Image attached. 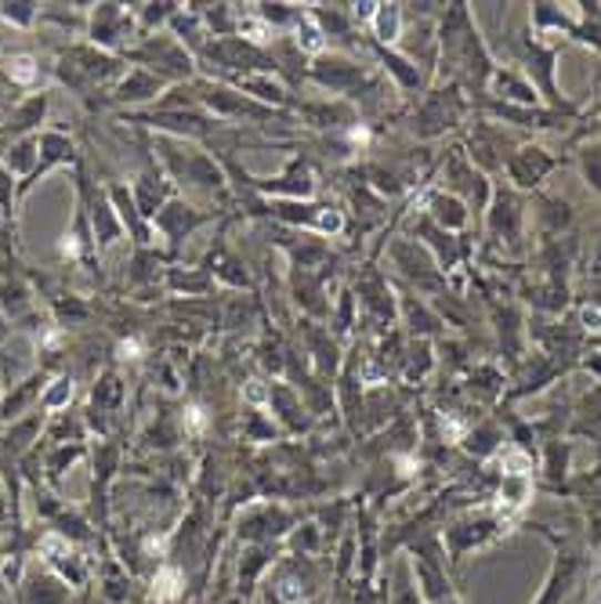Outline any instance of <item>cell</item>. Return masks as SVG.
Instances as JSON below:
<instances>
[{
  "label": "cell",
  "mask_w": 601,
  "mask_h": 604,
  "mask_svg": "<svg viewBox=\"0 0 601 604\" xmlns=\"http://www.w3.org/2000/svg\"><path fill=\"white\" fill-rule=\"evenodd\" d=\"M508 171H511V182L532 188V185H540L543 177L554 171V160L543 153L540 145H526V149H518V153L511 156Z\"/></svg>",
  "instance_id": "cell-1"
},
{
  "label": "cell",
  "mask_w": 601,
  "mask_h": 604,
  "mask_svg": "<svg viewBox=\"0 0 601 604\" xmlns=\"http://www.w3.org/2000/svg\"><path fill=\"white\" fill-rule=\"evenodd\" d=\"M489 222H493L497 236H515V232H518L522 211H518V203L508 196V192H503V196H497V207H493V214H489Z\"/></svg>",
  "instance_id": "cell-2"
},
{
  "label": "cell",
  "mask_w": 601,
  "mask_h": 604,
  "mask_svg": "<svg viewBox=\"0 0 601 604\" xmlns=\"http://www.w3.org/2000/svg\"><path fill=\"white\" fill-rule=\"evenodd\" d=\"M431 214H435V222L446 225V228H460L464 222H468V214H464V203L454 199V196H431Z\"/></svg>",
  "instance_id": "cell-3"
},
{
  "label": "cell",
  "mask_w": 601,
  "mask_h": 604,
  "mask_svg": "<svg viewBox=\"0 0 601 604\" xmlns=\"http://www.w3.org/2000/svg\"><path fill=\"white\" fill-rule=\"evenodd\" d=\"M580 167H583V177L591 182L598 192H601V145H587L580 153Z\"/></svg>",
  "instance_id": "cell-4"
},
{
  "label": "cell",
  "mask_w": 601,
  "mask_h": 604,
  "mask_svg": "<svg viewBox=\"0 0 601 604\" xmlns=\"http://www.w3.org/2000/svg\"><path fill=\"white\" fill-rule=\"evenodd\" d=\"M11 65H16V76L19 80H33V62L30 59H16Z\"/></svg>",
  "instance_id": "cell-5"
}]
</instances>
